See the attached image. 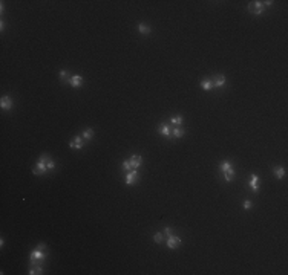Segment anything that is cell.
Segmentation results:
<instances>
[{
  "label": "cell",
  "mask_w": 288,
  "mask_h": 275,
  "mask_svg": "<svg viewBox=\"0 0 288 275\" xmlns=\"http://www.w3.org/2000/svg\"><path fill=\"white\" fill-rule=\"evenodd\" d=\"M45 160H46V155H42V156H40V159H38V162H37V165H35V168L32 170V171H34V174L40 176V174H45V173H46L48 167H46Z\"/></svg>",
  "instance_id": "6da1fadb"
},
{
  "label": "cell",
  "mask_w": 288,
  "mask_h": 275,
  "mask_svg": "<svg viewBox=\"0 0 288 275\" xmlns=\"http://www.w3.org/2000/svg\"><path fill=\"white\" fill-rule=\"evenodd\" d=\"M264 8H265L264 3H262V2H258V0H256V2H251V3L248 5V11L251 12V14H254V15L262 14V12H264Z\"/></svg>",
  "instance_id": "7a4b0ae2"
},
{
  "label": "cell",
  "mask_w": 288,
  "mask_h": 275,
  "mask_svg": "<svg viewBox=\"0 0 288 275\" xmlns=\"http://www.w3.org/2000/svg\"><path fill=\"white\" fill-rule=\"evenodd\" d=\"M137 179H138V171L137 170L127 171V174H126V184L127 185H133L137 182Z\"/></svg>",
  "instance_id": "3957f363"
},
{
  "label": "cell",
  "mask_w": 288,
  "mask_h": 275,
  "mask_svg": "<svg viewBox=\"0 0 288 275\" xmlns=\"http://www.w3.org/2000/svg\"><path fill=\"white\" fill-rule=\"evenodd\" d=\"M179 245H181V238L176 236H170L169 240H167V248L169 249H176Z\"/></svg>",
  "instance_id": "277c9868"
},
{
  "label": "cell",
  "mask_w": 288,
  "mask_h": 275,
  "mask_svg": "<svg viewBox=\"0 0 288 275\" xmlns=\"http://www.w3.org/2000/svg\"><path fill=\"white\" fill-rule=\"evenodd\" d=\"M129 162H130V167H132V170H137L139 165H141V162H143V159H141V156H138V155H135V156H132V158H129Z\"/></svg>",
  "instance_id": "5b68a950"
},
{
  "label": "cell",
  "mask_w": 288,
  "mask_h": 275,
  "mask_svg": "<svg viewBox=\"0 0 288 275\" xmlns=\"http://www.w3.org/2000/svg\"><path fill=\"white\" fill-rule=\"evenodd\" d=\"M29 258H31V263L34 264L35 261L43 260V258H45V254H43L42 251H32V252H31V255H29Z\"/></svg>",
  "instance_id": "8992f818"
},
{
  "label": "cell",
  "mask_w": 288,
  "mask_h": 275,
  "mask_svg": "<svg viewBox=\"0 0 288 275\" xmlns=\"http://www.w3.org/2000/svg\"><path fill=\"white\" fill-rule=\"evenodd\" d=\"M69 147H71V148H77V150L83 148L81 136H75V138H74V141H71V142H69Z\"/></svg>",
  "instance_id": "52a82bcc"
},
{
  "label": "cell",
  "mask_w": 288,
  "mask_h": 275,
  "mask_svg": "<svg viewBox=\"0 0 288 275\" xmlns=\"http://www.w3.org/2000/svg\"><path fill=\"white\" fill-rule=\"evenodd\" d=\"M0 105H2V109L9 110L11 107H12V99H11L9 96H3V98H2V101H0Z\"/></svg>",
  "instance_id": "ba28073f"
},
{
  "label": "cell",
  "mask_w": 288,
  "mask_h": 275,
  "mask_svg": "<svg viewBox=\"0 0 288 275\" xmlns=\"http://www.w3.org/2000/svg\"><path fill=\"white\" fill-rule=\"evenodd\" d=\"M69 83L72 84V87H80V84L83 83V77H80V75H72L71 79H69Z\"/></svg>",
  "instance_id": "9c48e42d"
},
{
  "label": "cell",
  "mask_w": 288,
  "mask_h": 275,
  "mask_svg": "<svg viewBox=\"0 0 288 275\" xmlns=\"http://www.w3.org/2000/svg\"><path fill=\"white\" fill-rule=\"evenodd\" d=\"M250 188L256 193L259 190V177L256 176V174H253L251 176V180H250Z\"/></svg>",
  "instance_id": "30bf717a"
},
{
  "label": "cell",
  "mask_w": 288,
  "mask_h": 275,
  "mask_svg": "<svg viewBox=\"0 0 288 275\" xmlns=\"http://www.w3.org/2000/svg\"><path fill=\"white\" fill-rule=\"evenodd\" d=\"M219 168H221V171H222V173H227V171H231L233 170V165H231V162H229V160H224V162H221Z\"/></svg>",
  "instance_id": "8fae6325"
},
{
  "label": "cell",
  "mask_w": 288,
  "mask_h": 275,
  "mask_svg": "<svg viewBox=\"0 0 288 275\" xmlns=\"http://www.w3.org/2000/svg\"><path fill=\"white\" fill-rule=\"evenodd\" d=\"M159 133H161V135H164V136H169V135H170V129H169V125L163 122L161 125H159Z\"/></svg>",
  "instance_id": "7c38bea8"
},
{
  "label": "cell",
  "mask_w": 288,
  "mask_h": 275,
  "mask_svg": "<svg viewBox=\"0 0 288 275\" xmlns=\"http://www.w3.org/2000/svg\"><path fill=\"white\" fill-rule=\"evenodd\" d=\"M274 176H276L277 179H282L285 176V170L282 168V167H276V168H274Z\"/></svg>",
  "instance_id": "4fadbf2b"
},
{
  "label": "cell",
  "mask_w": 288,
  "mask_h": 275,
  "mask_svg": "<svg viewBox=\"0 0 288 275\" xmlns=\"http://www.w3.org/2000/svg\"><path fill=\"white\" fill-rule=\"evenodd\" d=\"M201 87H202L204 90H212L213 89V83L210 81V79H204V81L201 83Z\"/></svg>",
  "instance_id": "5bb4252c"
},
{
  "label": "cell",
  "mask_w": 288,
  "mask_h": 275,
  "mask_svg": "<svg viewBox=\"0 0 288 275\" xmlns=\"http://www.w3.org/2000/svg\"><path fill=\"white\" fill-rule=\"evenodd\" d=\"M224 84H225V77L224 75H218L216 79H215V86L216 87H221V86H224Z\"/></svg>",
  "instance_id": "9a60e30c"
},
{
  "label": "cell",
  "mask_w": 288,
  "mask_h": 275,
  "mask_svg": "<svg viewBox=\"0 0 288 275\" xmlns=\"http://www.w3.org/2000/svg\"><path fill=\"white\" fill-rule=\"evenodd\" d=\"M138 31L141 32V34H149V32H150V28H149L147 25H144V23H139V25H138Z\"/></svg>",
  "instance_id": "2e32d148"
},
{
  "label": "cell",
  "mask_w": 288,
  "mask_h": 275,
  "mask_svg": "<svg viewBox=\"0 0 288 275\" xmlns=\"http://www.w3.org/2000/svg\"><path fill=\"white\" fill-rule=\"evenodd\" d=\"M92 136H93V130H92V129H88V130H84V132H83V138H84L86 141L92 139Z\"/></svg>",
  "instance_id": "e0dca14e"
},
{
  "label": "cell",
  "mask_w": 288,
  "mask_h": 275,
  "mask_svg": "<svg viewBox=\"0 0 288 275\" xmlns=\"http://www.w3.org/2000/svg\"><path fill=\"white\" fill-rule=\"evenodd\" d=\"M173 136H175V138H183L184 136V130L179 129V127H176V129L173 130Z\"/></svg>",
  "instance_id": "ac0fdd59"
},
{
  "label": "cell",
  "mask_w": 288,
  "mask_h": 275,
  "mask_svg": "<svg viewBox=\"0 0 288 275\" xmlns=\"http://www.w3.org/2000/svg\"><path fill=\"white\" fill-rule=\"evenodd\" d=\"M224 177H225V180H227V182H230V180H233V179H234V171L231 170V171H227V173H224Z\"/></svg>",
  "instance_id": "d6986e66"
},
{
  "label": "cell",
  "mask_w": 288,
  "mask_h": 275,
  "mask_svg": "<svg viewBox=\"0 0 288 275\" xmlns=\"http://www.w3.org/2000/svg\"><path fill=\"white\" fill-rule=\"evenodd\" d=\"M42 272H43V269H42L40 266H37V267H32V269L29 271V274H31V275H40Z\"/></svg>",
  "instance_id": "ffe728a7"
},
{
  "label": "cell",
  "mask_w": 288,
  "mask_h": 275,
  "mask_svg": "<svg viewBox=\"0 0 288 275\" xmlns=\"http://www.w3.org/2000/svg\"><path fill=\"white\" fill-rule=\"evenodd\" d=\"M123 170H126V171H130L132 170V167H130V162H129V159H124L123 160Z\"/></svg>",
  "instance_id": "44dd1931"
},
{
  "label": "cell",
  "mask_w": 288,
  "mask_h": 275,
  "mask_svg": "<svg viewBox=\"0 0 288 275\" xmlns=\"http://www.w3.org/2000/svg\"><path fill=\"white\" fill-rule=\"evenodd\" d=\"M46 167H48V170H52L55 167V164H54V160H52L51 158H48L46 156Z\"/></svg>",
  "instance_id": "7402d4cb"
},
{
  "label": "cell",
  "mask_w": 288,
  "mask_h": 275,
  "mask_svg": "<svg viewBox=\"0 0 288 275\" xmlns=\"http://www.w3.org/2000/svg\"><path fill=\"white\" fill-rule=\"evenodd\" d=\"M172 124H173V125L183 124V116H175V118H172Z\"/></svg>",
  "instance_id": "603a6c76"
},
{
  "label": "cell",
  "mask_w": 288,
  "mask_h": 275,
  "mask_svg": "<svg viewBox=\"0 0 288 275\" xmlns=\"http://www.w3.org/2000/svg\"><path fill=\"white\" fill-rule=\"evenodd\" d=\"M153 240H155L156 243H161V241H163V234L161 232H156L155 236H153Z\"/></svg>",
  "instance_id": "cb8c5ba5"
},
{
  "label": "cell",
  "mask_w": 288,
  "mask_h": 275,
  "mask_svg": "<svg viewBox=\"0 0 288 275\" xmlns=\"http://www.w3.org/2000/svg\"><path fill=\"white\" fill-rule=\"evenodd\" d=\"M60 78H62V79H66V78H68V72H66V70H62V72H60Z\"/></svg>",
  "instance_id": "d4e9b609"
},
{
  "label": "cell",
  "mask_w": 288,
  "mask_h": 275,
  "mask_svg": "<svg viewBox=\"0 0 288 275\" xmlns=\"http://www.w3.org/2000/svg\"><path fill=\"white\" fill-rule=\"evenodd\" d=\"M244 208H245V210H250V208H251V202H250V200H245V202H244Z\"/></svg>",
  "instance_id": "484cf974"
},
{
  "label": "cell",
  "mask_w": 288,
  "mask_h": 275,
  "mask_svg": "<svg viewBox=\"0 0 288 275\" xmlns=\"http://www.w3.org/2000/svg\"><path fill=\"white\" fill-rule=\"evenodd\" d=\"M164 234H167V236H172V234H173V231H172V228H166V229H164Z\"/></svg>",
  "instance_id": "4316f807"
},
{
  "label": "cell",
  "mask_w": 288,
  "mask_h": 275,
  "mask_svg": "<svg viewBox=\"0 0 288 275\" xmlns=\"http://www.w3.org/2000/svg\"><path fill=\"white\" fill-rule=\"evenodd\" d=\"M262 3H264V6H271V5H273L271 0H268V2H262Z\"/></svg>",
  "instance_id": "83f0119b"
}]
</instances>
